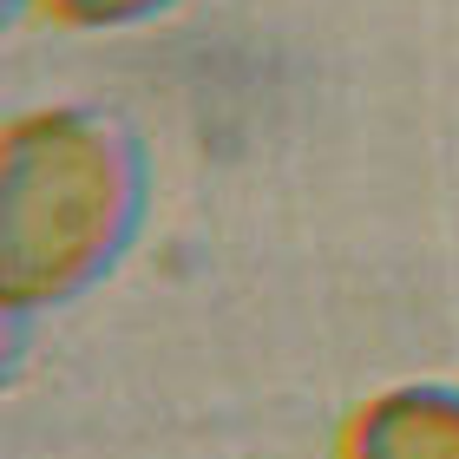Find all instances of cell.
<instances>
[{"label": "cell", "mask_w": 459, "mask_h": 459, "mask_svg": "<svg viewBox=\"0 0 459 459\" xmlns=\"http://www.w3.org/2000/svg\"><path fill=\"white\" fill-rule=\"evenodd\" d=\"M144 223V144L99 106H33L0 125V308L86 296Z\"/></svg>", "instance_id": "obj_1"}, {"label": "cell", "mask_w": 459, "mask_h": 459, "mask_svg": "<svg viewBox=\"0 0 459 459\" xmlns=\"http://www.w3.org/2000/svg\"><path fill=\"white\" fill-rule=\"evenodd\" d=\"M342 459H459V381H401L361 401Z\"/></svg>", "instance_id": "obj_2"}, {"label": "cell", "mask_w": 459, "mask_h": 459, "mask_svg": "<svg viewBox=\"0 0 459 459\" xmlns=\"http://www.w3.org/2000/svg\"><path fill=\"white\" fill-rule=\"evenodd\" d=\"M7 7H27V0H7ZM39 7L79 33H125V27H144V20H164L178 0H39Z\"/></svg>", "instance_id": "obj_3"}]
</instances>
